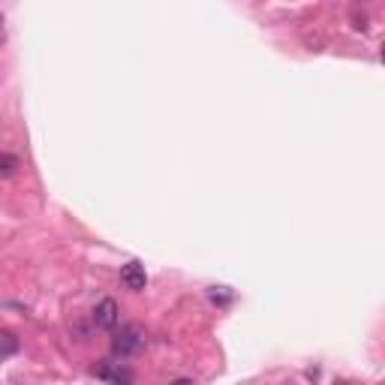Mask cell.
<instances>
[{
    "label": "cell",
    "mask_w": 385,
    "mask_h": 385,
    "mask_svg": "<svg viewBox=\"0 0 385 385\" xmlns=\"http://www.w3.org/2000/svg\"><path fill=\"white\" fill-rule=\"evenodd\" d=\"M145 346H148V331H145L139 322H127L115 337H111V353H115L118 358L139 355Z\"/></svg>",
    "instance_id": "6da1fadb"
},
{
    "label": "cell",
    "mask_w": 385,
    "mask_h": 385,
    "mask_svg": "<svg viewBox=\"0 0 385 385\" xmlns=\"http://www.w3.org/2000/svg\"><path fill=\"white\" fill-rule=\"evenodd\" d=\"M121 283L130 292H145V286H148V274H145V265L139 259H130V262L121 268Z\"/></svg>",
    "instance_id": "7a4b0ae2"
},
{
    "label": "cell",
    "mask_w": 385,
    "mask_h": 385,
    "mask_svg": "<svg viewBox=\"0 0 385 385\" xmlns=\"http://www.w3.org/2000/svg\"><path fill=\"white\" fill-rule=\"evenodd\" d=\"M118 319H121V307H118L115 298H103L94 307V325L97 328H106V331H111V328L118 325Z\"/></svg>",
    "instance_id": "3957f363"
},
{
    "label": "cell",
    "mask_w": 385,
    "mask_h": 385,
    "mask_svg": "<svg viewBox=\"0 0 385 385\" xmlns=\"http://www.w3.org/2000/svg\"><path fill=\"white\" fill-rule=\"evenodd\" d=\"M90 373H94V377L97 379H106V382H123V385H127V382H133V370H127V367H123L121 365V361H103V365H97L94 370H90Z\"/></svg>",
    "instance_id": "277c9868"
},
{
    "label": "cell",
    "mask_w": 385,
    "mask_h": 385,
    "mask_svg": "<svg viewBox=\"0 0 385 385\" xmlns=\"http://www.w3.org/2000/svg\"><path fill=\"white\" fill-rule=\"evenodd\" d=\"M18 353V337L13 331H6V328H0V361L13 358Z\"/></svg>",
    "instance_id": "5b68a950"
},
{
    "label": "cell",
    "mask_w": 385,
    "mask_h": 385,
    "mask_svg": "<svg viewBox=\"0 0 385 385\" xmlns=\"http://www.w3.org/2000/svg\"><path fill=\"white\" fill-rule=\"evenodd\" d=\"M18 169H21L18 157H13V154H0V178H13Z\"/></svg>",
    "instance_id": "8992f818"
},
{
    "label": "cell",
    "mask_w": 385,
    "mask_h": 385,
    "mask_svg": "<svg viewBox=\"0 0 385 385\" xmlns=\"http://www.w3.org/2000/svg\"><path fill=\"white\" fill-rule=\"evenodd\" d=\"M208 298L214 304H229L232 301V292H229V286H211L208 289Z\"/></svg>",
    "instance_id": "52a82bcc"
},
{
    "label": "cell",
    "mask_w": 385,
    "mask_h": 385,
    "mask_svg": "<svg viewBox=\"0 0 385 385\" xmlns=\"http://www.w3.org/2000/svg\"><path fill=\"white\" fill-rule=\"evenodd\" d=\"M0 30H4V18H0Z\"/></svg>",
    "instance_id": "ba28073f"
}]
</instances>
